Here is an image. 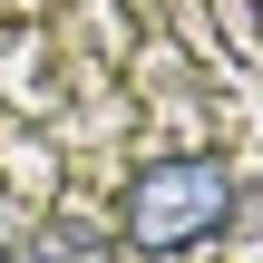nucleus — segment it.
<instances>
[{
	"label": "nucleus",
	"instance_id": "nucleus-2",
	"mask_svg": "<svg viewBox=\"0 0 263 263\" xmlns=\"http://www.w3.org/2000/svg\"><path fill=\"white\" fill-rule=\"evenodd\" d=\"M29 263H117V234H98V224H49Z\"/></svg>",
	"mask_w": 263,
	"mask_h": 263
},
{
	"label": "nucleus",
	"instance_id": "nucleus-1",
	"mask_svg": "<svg viewBox=\"0 0 263 263\" xmlns=\"http://www.w3.org/2000/svg\"><path fill=\"white\" fill-rule=\"evenodd\" d=\"M224 224H234V166L224 156H156V166H137V185L117 205L127 254H195Z\"/></svg>",
	"mask_w": 263,
	"mask_h": 263
}]
</instances>
